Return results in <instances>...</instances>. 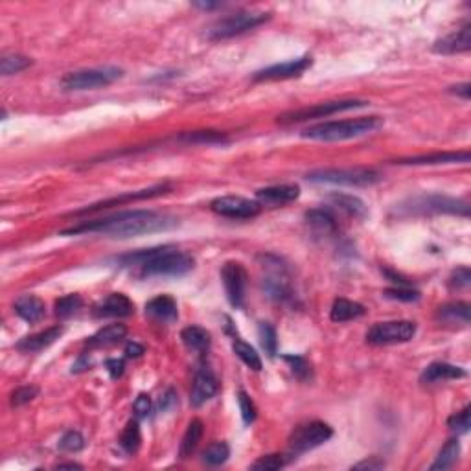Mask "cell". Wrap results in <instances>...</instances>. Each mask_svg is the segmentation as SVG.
Instances as JSON below:
<instances>
[{
  "mask_svg": "<svg viewBox=\"0 0 471 471\" xmlns=\"http://www.w3.org/2000/svg\"><path fill=\"white\" fill-rule=\"evenodd\" d=\"M312 67V58L304 55V58L291 59L285 63H276L271 67L258 70L253 76L254 81H276V80H291V78L302 76L307 68Z\"/></svg>",
  "mask_w": 471,
  "mask_h": 471,
  "instance_id": "5bb4252c",
  "label": "cell"
},
{
  "mask_svg": "<svg viewBox=\"0 0 471 471\" xmlns=\"http://www.w3.org/2000/svg\"><path fill=\"white\" fill-rule=\"evenodd\" d=\"M105 366H107V370H109V374H111L112 379L120 378L122 374H124V369H125L124 361H122V359H109L105 363Z\"/></svg>",
  "mask_w": 471,
  "mask_h": 471,
  "instance_id": "681fc988",
  "label": "cell"
},
{
  "mask_svg": "<svg viewBox=\"0 0 471 471\" xmlns=\"http://www.w3.org/2000/svg\"><path fill=\"white\" fill-rule=\"evenodd\" d=\"M267 18H269V14H263V11H238V14L219 18L218 23L212 24L208 30V37L212 41L231 39V37L241 36L245 31L254 30L256 26L265 23Z\"/></svg>",
  "mask_w": 471,
  "mask_h": 471,
  "instance_id": "ba28073f",
  "label": "cell"
},
{
  "mask_svg": "<svg viewBox=\"0 0 471 471\" xmlns=\"http://www.w3.org/2000/svg\"><path fill=\"white\" fill-rule=\"evenodd\" d=\"M120 267L138 269V276H183L194 267L190 254L179 250L174 245H162L155 249H144L138 253L124 254L116 258Z\"/></svg>",
  "mask_w": 471,
  "mask_h": 471,
  "instance_id": "7a4b0ae2",
  "label": "cell"
},
{
  "mask_svg": "<svg viewBox=\"0 0 471 471\" xmlns=\"http://www.w3.org/2000/svg\"><path fill=\"white\" fill-rule=\"evenodd\" d=\"M133 411L137 414V418H146L147 414L152 413V400H149V396L140 394L134 400L133 403Z\"/></svg>",
  "mask_w": 471,
  "mask_h": 471,
  "instance_id": "c3c4849f",
  "label": "cell"
},
{
  "mask_svg": "<svg viewBox=\"0 0 471 471\" xmlns=\"http://www.w3.org/2000/svg\"><path fill=\"white\" fill-rule=\"evenodd\" d=\"M328 199L332 205L344 210V212L354 216V218H366V213H369V208H366L365 203H363L359 197L350 196V194H337V191H335Z\"/></svg>",
  "mask_w": 471,
  "mask_h": 471,
  "instance_id": "f1b7e54d",
  "label": "cell"
},
{
  "mask_svg": "<svg viewBox=\"0 0 471 471\" xmlns=\"http://www.w3.org/2000/svg\"><path fill=\"white\" fill-rule=\"evenodd\" d=\"M285 361L289 363V366H291V370H293V374L297 376L298 379H307L312 378V365L307 363L304 357L300 356H285L284 357Z\"/></svg>",
  "mask_w": 471,
  "mask_h": 471,
  "instance_id": "7bdbcfd3",
  "label": "cell"
},
{
  "mask_svg": "<svg viewBox=\"0 0 471 471\" xmlns=\"http://www.w3.org/2000/svg\"><path fill=\"white\" fill-rule=\"evenodd\" d=\"M365 105L366 102H361V100H337V102L317 103V105L313 107H304V109H298V111L285 112V115L278 116V122H280V124H298V122L326 118V116L351 111V109H359V107Z\"/></svg>",
  "mask_w": 471,
  "mask_h": 471,
  "instance_id": "9c48e42d",
  "label": "cell"
},
{
  "mask_svg": "<svg viewBox=\"0 0 471 471\" xmlns=\"http://www.w3.org/2000/svg\"><path fill=\"white\" fill-rule=\"evenodd\" d=\"M231 457V449L225 442H213L203 451V462L208 466H221Z\"/></svg>",
  "mask_w": 471,
  "mask_h": 471,
  "instance_id": "d590c367",
  "label": "cell"
},
{
  "mask_svg": "<svg viewBox=\"0 0 471 471\" xmlns=\"http://www.w3.org/2000/svg\"><path fill=\"white\" fill-rule=\"evenodd\" d=\"M140 442H142V436H140V427L138 422H129L125 425L124 433L120 436V445L125 453H137L138 448H140Z\"/></svg>",
  "mask_w": 471,
  "mask_h": 471,
  "instance_id": "8d00e7d4",
  "label": "cell"
},
{
  "mask_svg": "<svg viewBox=\"0 0 471 471\" xmlns=\"http://www.w3.org/2000/svg\"><path fill=\"white\" fill-rule=\"evenodd\" d=\"M134 306L124 293H111L94 306V317L98 319H122L133 315Z\"/></svg>",
  "mask_w": 471,
  "mask_h": 471,
  "instance_id": "9a60e30c",
  "label": "cell"
},
{
  "mask_svg": "<svg viewBox=\"0 0 471 471\" xmlns=\"http://www.w3.org/2000/svg\"><path fill=\"white\" fill-rule=\"evenodd\" d=\"M306 221H307V225L313 228V232L319 236H332L337 232V223H335V218L324 208L309 210V212L306 213Z\"/></svg>",
  "mask_w": 471,
  "mask_h": 471,
  "instance_id": "d4e9b609",
  "label": "cell"
},
{
  "mask_svg": "<svg viewBox=\"0 0 471 471\" xmlns=\"http://www.w3.org/2000/svg\"><path fill=\"white\" fill-rule=\"evenodd\" d=\"M177 403V396H175L174 391H168L164 396H162V400H160L159 407L160 411H168L171 405Z\"/></svg>",
  "mask_w": 471,
  "mask_h": 471,
  "instance_id": "f907efd6",
  "label": "cell"
},
{
  "mask_svg": "<svg viewBox=\"0 0 471 471\" xmlns=\"http://www.w3.org/2000/svg\"><path fill=\"white\" fill-rule=\"evenodd\" d=\"M210 208H212V212L218 213V216H223V218L250 219L258 216L262 206H260L256 201L245 199V197L225 196L213 199L212 203H210Z\"/></svg>",
  "mask_w": 471,
  "mask_h": 471,
  "instance_id": "7c38bea8",
  "label": "cell"
},
{
  "mask_svg": "<svg viewBox=\"0 0 471 471\" xmlns=\"http://www.w3.org/2000/svg\"><path fill=\"white\" fill-rule=\"evenodd\" d=\"M59 470H63V467H70V470H81V466L80 464H76V462H65V464H59Z\"/></svg>",
  "mask_w": 471,
  "mask_h": 471,
  "instance_id": "9f6ffc18",
  "label": "cell"
},
{
  "mask_svg": "<svg viewBox=\"0 0 471 471\" xmlns=\"http://www.w3.org/2000/svg\"><path fill=\"white\" fill-rule=\"evenodd\" d=\"M177 221L164 213H157L153 210H125L109 218L83 221L76 227L65 228L61 234H103L109 238H134V236L153 234V232L168 231L175 227Z\"/></svg>",
  "mask_w": 471,
  "mask_h": 471,
  "instance_id": "6da1fadb",
  "label": "cell"
},
{
  "mask_svg": "<svg viewBox=\"0 0 471 471\" xmlns=\"http://www.w3.org/2000/svg\"><path fill=\"white\" fill-rule=\"evenodd\" d=\"M471 307L467 302H449L438 307L436 319L448 324H470Z\"/></svg>",
  "mask_w": 471,
  "mask_h": 471,
  "instance_id": "4316f807",
  "label": "cell"
},
{
  "mask_svg": "<svg viewBox=\"0 0 471 471\" xmlns=\"http://www.w3.org/2000/svg\"><path fill=\"white\" fill-rule=\"evenodd\" d=\"M61 334H63L61 326H53V328L45 329V332H39V334L36 335L24 337L23 341L18 342L17 348L23 351H41L58 341V339L61 337Z\"/></svg>",
  "mask_w": 471,
  "mask_h": 471,
  "instance_id": "603a6c76",
  "label": "cell"
},
{
  "mask_svg": "<svg viewBox=\"0 0 471 471\" xmlns=\"http://www.w3.org/2000/svg\"><path fill=\"white\" fill-rule=\"evenodd\" d=\"M471 284V271L467 267H458L457 271H453L451 278H449V285L455 289H466Z\"/></svg>",
  "mask_w": 471,
  "mask_h": 471,
  "instance_id": "7dc6e473",
  "label": "cell"
},
{
  "mask_svg": "<svg viewBox=\"0 0 471 471\" xmlns=\"http://www.w3.org/2000/svg\"><path fill=\"white\" fill-rule=\"evenodd\" d=\"M385 295H387L388 298H394V300H403V302H414V300H418V298H420L418 291L405 287V285L387 289V291H385Z\"/></svg>",
  "mask_w": 471,
  "mask_h": 471,
  "instance_id": "bcb514c9",
  "label": "cell"
},
{
  "mask_svg": "<svg viewBox=\"0 0 471 471\" xmlns=\"http://www.w3.org/2000/svg\"><path fill=\"white\" fill-rule=\"evenodd\" d=\"M458 457H460V444H458V440L457 438L448 440L444 448H442L440 453H438V457H436L431 470H448V467H451L457 462Z\"/></svg>",
  "mask_w": 471,
  "mask_h": 471,
  "instance_id": "d6a6232c",
  "label": "cell"
},
{
  "mask_svg": "<svg viewBox=\"0 0 471 471\" xmlns=\"http://www.w3.org/2000/svg\"><path fill=\"white\" fill-rule=\"evenodd\" d=\"M201 438H203V422L201 420H191L183 436V442H181V457H190L197 449V445H199Z\"/></svg>",
  "mask_w": 471,
  "mask_h": 471,
  "instance_id": "4dcf8cb0",
  "label": "cell"
},
{
  "mask_svg": "<svg viewBox=\"0 0 471 471\" xmlns=\"http://www.w3.org/2000/svg\"><path fill=\"white\" fill-rule=\"evenodd\" d=\"M416 334V324L411 320H388V322H378L369 329L366 341L370 344H398L407 342Z\"/></svg>",
  "mask_w": 471,
  "mask_h": 471,
  "instance_id": "8fae6325",
  "label": "cell"
},
{
  "mask_svg": "<svg viewBox=\"0 0 471 471\" xmlns=\"http://www.w3.org/2000/svg\"><path fill=\"white\" fill-rule=\"evenodd\" d=\"M221 278L228 302L240 309L245 304V289H247V271L240 262H227L221 269Z\"/></svg>",
  "mask_w": 471,
  "mask_h": 471,
  "instance_id": "4fadbf2b",
  "label": "cell"
},
{
  "mask_svg": "<svg viewBox=\"0 0 471 471\" xmlns=\"http://www.w3.org/2000/svg\"><path fill=\"white\" fill-rule=\"evenodd\" d=\"M363 315H365V306H361L359 302H351L346 298H337L332 306L329 319L334 322H348V320L359 319Z\"/></svg>",
  "mask_w": 471,
  "mask_h": 471,
  "instance_id": "83f0119b",
  "label": "cell"
},
{
  "mask_svg": "<svg viewBox=\"0 0 471 471\" xmlns=\"http://www.w3.org/2000/svg\"><path fill=\"white\" fill-rule=\"evenodd\" d=\"M127 335V328L124 324H109L102 328L98 334H94L92 337L87 341L89 348H105L112 346L116 342H120Z\"/></svg>",
  "mask_w": 471,
  "mask_h": 471,
  "instance_id": "484cf974",
  "label": "cell"
},
{
  "mask_svg": "<svg viewBox=\"0 0 471 471\" xmlns=\"http://www.w3.org/2000/svg\"><path fill=\"white\" fill-rule=\"evenodd\" d=\"M39 394V388L33 387V385H26V387H18L17 391L11 394V405L14 407H21V405L30 403L33 398H37Z\"/></svg>",
  "mask_w": 471,
  "mask_h": 471,
  "instance_id": "f6af8a7d",
  "label": "cell"
},
{
  "mask_svg": "<svg viewBox=\"0 0 471 471\" xmlns=\"http://www.w3.org/2000/svg\"><path fill=\"white\" fill-rule=\"evenodd\" d=\"M232 348H234V354L238 357H240L241 361H243L245 365L249 366L250 370H262V359H260L258 351L254 350L250 344H247L245 341H241V339H236L234 344H232Z\"/></svg>",
  "mask_w": 471,
  "mask_h": 471,
  "instance_id": "836d02e7",
  "label": "cell"
},
{
  "mask_svg": "<svg viewBox=\"0 0 471 471\" xmlns=\"http://www.w3.org/2000/svg\"><path fill=\"white\" fill-rule=\"evenodd\" d=\"M451 92L458 94V96H462L464 100H470V83L455 85V87H451Z\"/></svg>",
  "mask_w": 471,
  "mask_h": 471,
  "instance_id": "f5cc1de1",
  "label": "cell"
},
{
  "mask_svg": "<svg viewBox=\"0 0 471 471\" xmlns=\"http://www.w3.org/2000/svg\"><path fill=\"white\" fill-rule=\"evenodd\" d=\"M238 403H240L241 416H243L245 423H253L256 420V407H254V401L250 400V396L247 392L240 391L238 392Z\"/></svg>",
  "mask_w": 471,
  "mask_h": 471,
  "instance_id": "ee69618b",
  "label": "cell"
},
{
  "mask_svg": "<svg viewBox=\"0 0 471 471\" xmlns=\"http://www.w3.org/2000/svg\"><path fill=\"white\" fill-rule=\"evenodd\" d=\"M124 78V70L116 67L85 68V70L68 72L61 80V89L67 92H81V90H96L109 87L115 81Z\"/></svg>",
  "mask_w": 471,
  "mask_h": 471,
  "instance_id": "8992f818",
  "label": "cell"
},
{
  "mask_svg": "<svg viewBox=\"0 0 471 471\" xmlns=\"http://www.w3.org/2000/svg\"><path fill=\"white\" fill-rule=\"evenodd\" d=\"M144 354V346H140L138 342H129L125 346V356L127 357H140Z\"/></svg>",
  "mask_w": 471,
  "mask_h": 471,
  "instance_id": "816d5d0a",
  "label": "cell"
},
{
  "mask_svg": "<svg viewBox=\"0 0 471 471\" xmlns=\"http://www.w3.org/2000/svg\"><path fill=\"white\" fill-rule=\"evenodd\" d=\"M381 175L369 168H328L307 174V181L319 184H341V186H372L379 183Z\"/></svg>",
  "mask_w": 471,
  "mask_h": 471,
  "instance_id": "52a82bcc",
  "label": "cell"
},
{
  "mask_svg": "<svg viewBox=\"0 0 471 471\" xmlns=\"http://www.w3.org/2000/svg\"><path fill=\"white\" fill-rule=\"evenodd\" d=\"M258 337L262 342V348L265 350V354L269 357H275L276 346H278V341H276V332L269 322H260L258 326Z\"/></svg>",
  "mask_w": 471,
  "mask_h": 471,
  "instance_id": "f35d334b",
  "label": "cell"
},
{
  "mask_svg": "<svg viewBox=\"0 0 471 471\" xmlns=\"http://www.w3.org/2000/svg\"><path fill=\"white\" fill-rule=\"evenodd\" d=\"M398 216H433V213H453V216H470V206L466 201L453 199L448 196L429 194V196H414L396 205Z\"/></svg>",
  "mask_w": 471,
  "mask_h": 471,
  "instance_id": "277c9868",
  "label": "cell"
},
{
  "mask_svg": "<svg viewBox=\"0 0 471 471\" xmlns=\"http://www.w3.org/2000/svg\"><path fill=\"white\" fill-rule=\"evenodd\" d=\"M81 306H83V298L80 295H65L55 302V315L59 319H68L80 312Z\"/></svg>",
  "mask_w": 471,
  "mask_h": 471,
  "instance_id": "74e56055",
  "label": "cell"
},
{
  "mask_svg": "<svg viewBox=\"0 0 471 471\" xmlns=\"http://www.w3.org/2000/svg\"><path fill=\"white\" fill-rule=\"evenodd\" d=\"M197 8L201 9H213V8H219V2H196Z\"/></svg>",
  "mask_w": 471,
  "mask_h": 471,
  "instance_id": "11a10c76",
  "label": "cell"
},
{
  "mask_svg": "<svg viewBox=\"0 0 471 471\" xmlns=\"http://www.w3.org/2000/svg\"><path fill=\"white\" fill-rule=\"evenodd\" d=\"M15 313L26 322H37L45 317V302L33 295H23L14 304Z\"/></svg>",
  "mask_w": 471,
  "mask_h": 471,
  "instance_id": "7402d4cb",
  "label": "cell"
},
{
  "mask_svg": "<svg viewBox=\"0 0 471 471\" xmlns=\"http://www.w3.org/2000/svg\"><path fill=\"white\" fill-rule=\"evenodd\" d=\"M216 394H218V379H216V376H213L210 370L201 369L199 372L196 374V379H194L190 403L194 405V407H201V405H205L208 400H212Z\"/></svg>",
  "mask_w": 471,
  "mask_h": 471,
  "instance_id": "ac0fdd59",
  "label": "cell"
},
{
  "mask_svg": "<svg viewBox=\"0 0 471 471\" xmlns=\"http://www.w3.org/2000/svg\"><path fill=\"white\" fill-rule=\"evenodd\" d=\"M300 196L297 184H276L256 191V203L260 206H284L293 203Z\"/></svg>",
  "mask_w": 471,
  "mask_h": 471,
  "instance_id": "2e32d148",
  "label": "cell"
},
{
  "mask_svg": "<svg viewBox=\"0 0 471 471\" xmlns=\"http://www.w3.org/2000/svg\"><path fill=\"white\" fill-rule=\"evenodd\" d=\"M258 260L263 272L262 285L267 297L276 302H287L289 298L293 297L287 265L275 254H262Z\"/></svg>",
  "mask_w": 471,
  "mask_h": 471,
  "instance_id": "5b68a950",
  "label": "cell"
},
{
  "mask_svg": "<svg viewBox=\"0 0 471 471\" xmlns=\"http://www.w3.org/2000/svg\"><path fill=\"white\" fill-rule=\"evenodd\" d=\"M455 162H470V153H433V155H420L409 157V159L396 160V164L400 166H435V164H455Z\"/></svg>",
  "mask_w": 471,
  "mask_h": 471,
  "instance_id": "44dd1931",
  "label": "cell"
},
{
  "mask_svg": "<svg viewBox=\"0 0 471 471\" xmlns=\"http://www.w3.org/2000/svg\"><path fill=\"white\" fill-rule=\"evenodd\" d=\"M334 436L332 427L324 422H309L298 425L289 436V451L291 455H302L309 449H315L328 442Z\"/></svg>",
  "mask_w": 471,
  "mask_h": 471,
  "instance_id": "30bf717a",
  "label": "cell"
},
{
  "mask_svg": "<svg viewBox=\"0 0 471 471\" xmlns=\"http://www.w3.org/2000/svg\"><path fill=\"white\" fill-rule=\"evenodd\" d=\"M59 449L61 451H67V453H78L85 448V438L81 436V433L78 431H68L61 436L59 440Z\"/></svg>",
  "mask_w": 471,
  "mask_h": 471,
  "instance_id": "ab89813d",
  "label": "cell"
},
{
  "mask_svg": "<svg viewBox=\"0 0 471 471\" xmlns=\"http://www.w3.org/2000/svg\"><path fill=\"white\" fill-rule=\"evenodd\" d=\"M284 457L282 455H265V457H260L256 462L250 464V470H258V471H276L284 466Z\"/></svg>",
  "mask_w": 471,
  "mask_h": 471,
  "instance_id": "b9f144b4",
  "label": "cell"
},
{
  "mask_svg": "<svg viewBox=\"0 0 471 471\" xmlns=\"http://www.w3.org/2000/svg\"><path fill=\"white\" fill-rule=\"evenodd\" d=\"M179 140H183L186 144H206V146L228 142L227 134L219 133V131H194V133L181 134Z\"/></svg>",
  "mask_w": 471,
  "mask_h": 471,
  "instance_id": "1f68e13d",
  "label": "cell"
},
{
  "mask_svg": "<svg viewBox=\"0 0 471 471\" xmlns=\"http://www.w3.org/2000/svg\"><path fill=\"white\" fill-rule=\"evenodd\" d=\"M181 339L190 350L194 351H206L210 348V334L201 326H188L181 332Z\"/></svg>",
  "mask_w": 471,
  "mask_h": 471,
  "instance_id": "f546056e",
  "label": "cell"
},
{
  "mask_svg": "<svg viewBox=\"0 0 471 471\" xmlns=\"http://www.w3.org/2000/svg\"><path fill=\"white\" fill-rule=\"evenodd\" d=\"M466 376L460 366L449 365V363H433L427 366L422 374V383H436V381H445V379H460Z\"/></svg>",
  "mask_w": 471,
  "mask_h": 471,
  "instance_id": "cb8c5ba5",
  "label": "cell"
},
{
  "mask_svg": "<svg viewBox=\"0 0 471 471\" xmlns=\"http://www.w3.org/2000/svg\"><path fill=\"white\" fill-rule=\"evenodd\" d=\"M146 315L162 324H171L179 317L177 302L168 295H160L146 304Z\"/></svg>",
  "mask_w": 471,
  "mask_h": 471,
  "instance_id": "ffe728a7",
  "label": "cell"
},
{
  "mask_svg": "<svg viewBox=\"0 0 471 471\" xmlns=\"http://www.w3.org/2000/svg\"><path fill=\"white\" fill-rule=\"evenodd\" d=\"M169 184H157L153 188H146V190H138V191H129V194H124V196L112 197V199L102 201V203H96V205H90L87 208L80 210L78 213H90V212H98L103 208H111V206H120L124 203H129V201H142V199H152L157 196H164L168 194Z\"/></svg>",
  "mask_w": 471,
  "mask_h": 471,
  "instance_id": "e0dca14e",
  "label": "cell"
},
{
  "mask_svg": "<svg viewBox=\"0 0 471 471\" xmlns=\"http://www.w3.org/2000/svg\"><path fill=\"white\" fill-rule=\"evenodd\" d=\"M383 127L381 116H361V118H350V120L324 122L317 124L302 131L304 138L317 140V142H342L351 138L365 137Z\"/></svg>",
  "mask_w": 471,
  "mask_h": 471,
  "instance_id": "3957f363",
  "label": "cell"
},
{
  "mask_svg": "<svg viewBox=\"0 0 471 471\" xmlns=\"http://www.w3.org/2000/svg\"><path fill=\"white\" fill-rule=\"evenodd\" d=\"M28 67H31V59L18 55V53H8V55H2V59H0L2 76H14V74L26 70Z\"/></svg>",
  "mask_w": 471,
  "mask_h": 471,
  "instance_id": "e575fe53",
  "label": "cell"
},
{
  "mask_svg": "<svg viewBox=\"0 0 471 471\" xmlns=\"http://www.w3.org/2000/svg\"><path fill=\"white\" fill-rule=\"evenodd\" d=\"M383 466H385V464H383L381 460H365V462L356 464V470H363V467H366V470H379V467Z\"/></svg>",
  "mask_w": 471,
  "mask_h": 471,
  "instance_id": "db71d44e",
  "label": "cell"
},
{
  "mask_svg": "<svg viewBox=\"0 0 471 471\" xmlns=\"http://www.w3.org/2000/svg\"><path fill=\"white\" fill-rule=\"evenodd\" d=\"M470 411L471 407L467 405V407H464L460 413H457L455 416H451L448 422L449 429L453 433H457V435H464V433L470 431Z\"/></svg>",
  "mask_w": 471,
  "mask_h": 471,
  "instance_id": "60d3db41",
  "label": "cell"
},
{
  "mask_svg": "<svg viewBox=\"0 0 471 471\" xmlns=\"http://www.w3.org/2000/svg\"><path fill=\"white\" fill-rule=\"evenodd\" d=\"M470 48H471V24H464L460 30L442 37V39L436 41L435 46H433V50H435L436 53H445V55L467 52Z\"/></svg>",
  "mask_w": 471,
  "mask_h": 471,
  "instance_id": "d6986e66",
  "label": "cell"
}]
</instances>
